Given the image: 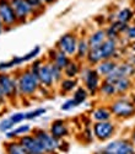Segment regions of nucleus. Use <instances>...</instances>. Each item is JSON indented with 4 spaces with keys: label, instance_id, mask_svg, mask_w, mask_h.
Listing matches in <instances>:
<instances>
[{
    "label": "nucleus",
    "instance_id": "7",
    "mask_svg": "<svg viewBox=\"0 0 135 154\" xmlns=\"http://www.w3.org/2000/svg\"><path fill=\"white\" fill-rule=\"evenodd\" d=\"M79 38L76 33L74 32H66L63 36H60L58 40L55 47L60 51H63L64 53L70 56L71 58L75 57L76 54V49H78V43H79Z\"/></svg>",
    "mask_w": 135,
    "mask_h": 154
},
{
    "label": "nucleus",
    "instance_id": "3",
    "mask_svg": "<svg viewBox=\"0 0 135 154\" xmlns=\"http://www.w3.org/2000/svg\"><path fill=\"white\" fill-rule=\"evenodd\" d=\"M80 79L84 83V86L87 89L90 95L95 96L98 90H100V85L102 83V76L97 72L96 67H84L80 72Z\"/></svg>",
    "mask_w": 135,
    "mask_h": 154
},
{
    "label": "nucleus",
    "instance_id": "37",
    "mask_svg": "<svg viewBox=\"0 0 135 154\" xmlns=\"http://www.w3.org/2000/svg\"><path fill=\"white\" fill-rule=\"evenodd\" d=\"M9 117L15 122V125H20L26 121V112H14V113H11Z\"/></svg>",
    "mask_w": 135,
    "mask_h": 154
},
{
    "label": "nucleus",
    "instance_id": "11",
    "mask_svg": "<svg viewBox=\"0 0 135 154\" xmlns=\"http://www.w3.org/2000/svg\"><path fill=\"white\" fill-rule=\"evenodd\" d=\"M134 75H135V67L130 62L125 60V62L118 63V66L116 67V69L103 79L109 82V83H112V84H114L119 78H123V76H130L131 78V76H134Z\"/></svg>",
    "mask_w": 135,
    "mask_h": 154
},
{
    "label": "nucleus",
    "instance_id": "2",
    "mask_svg": "<svg viewBox=\"0 0 135 154\" xmlns=\"http://www.w3.org/2000/svg\"><path fill=\"white\" fill-rule=\"evenodd\" d=\"M0 89L3 90L9 102H16L17 100H21L19 94L16 74L0 72Z\"/></svg>",
    "mask_w": 135,
    "mask_h": 154
},
{
    "label": "nucleus",
    "instance_id": "41",
    "mask_svg": "<svg viewBox=\"0 0 135 154\" xmlns=\"http://www.w3.org/2000/svg\"><path fill=\"white\" fill-rule=\"evenodd\" d=\"M7 99H6V96L4 95V93H3V90H1V89H0V105H1V106H6V104H7Z\"/></svg>",
    "mask_w": 135,
    "mask_h": 154
},
{
    "label": "nucleus",
    "instance_id": "30",
    "mask_svg": "<svg viewBox=\"0 0 135 154\" xmlns=\"http://www.w3.org/2000/svg\"><path fill=\"white\" fill-rule=\"evenodd\" d=\"M89 96H90V93L85 86H78L75 89V91L72 93V99L76 101L78 106L82 105L84 102L89 99Z\"/></svg>",
    "mask_w": 135,
    "mask_h": 154
},
{
    "label": "nucleus",
    "instance_id": "44",
    "mask_svg": "<svg viewBox=\"0 0 135 154\" xmlns=\"http://www.w3.org/2000/svg\"><path fill=\"white\" fill-rule=\"evenodd\" d=\"M42 2L44 3V5L47 6V5H52V4H54L57 0H42Z\"/></svg>",
    "mask_w": 135,
    "mask_h": 154
},
{
    "label": "nucleus",
    "instance_id": "23",
    "mask_svg": "<svg viewBox=\"0 0 135 154\" xmlns=\"http://www.w3.org/2000/svg\"><path fill=\"white\" fill-rule=\"evenodd\" d=\"M23 63H26V62H25L23 56H15V57H12L9 60L0 62V72H9L11 69L22 66Z\"/></svg>",
    "mask_w": 135,
    "mask_h": 154
},
{
    "label": "nucleus",
    "instance_id": "31",
    "mask_svg": "<svg viewBox=\"0 0 135 154\" xmlns=\"http://www.w3.org/2000/svg\"><path fill=\"white\" fill-rule=\"evenodd\" d=\"M134 16H135V14H134L133 9H130V8H123V9H120L116 14V20L122 21V22H125V23H129L134 19Z\"/></svg>",
    "mask_w": 135,
    "mask_h": 154
},
{
    "label": "nucleus",
    "instance_id": "13",
    "mask_svg": "<svg viewBox=\"0 0 135 154\" xmlns=\"http://www.w3.org/2000/svg\"><path fill=\"white\" fill-rule=\"evenodd\" d=\"M70 59H71L70 56H68L66 53H64L63 51L58 49L57 47L49 49L48 53H47V60L53 63V64H55V66H58L61 69H64L66 67V64L70 62Z\"/></svg>",
    "mask_w": 135,
    "mask_h": 154
},
{
    "label": "nucleus",
    "instance_id": "24",
    "mask_svg": "<svg viewBox=\"0 0 135 154\" xmlns=\"http://www.w3.org/2000/svg\"><path fill=\"white\" fill-rule=\"evenodd\" d=\"M4 149L7 154H27L26 149L19 139H10L4 144Z\"/></svg>",
    "mask_w": 135,
    "mask_h": 154
},
{
    "label": "nucleus",
    "instance_id": "25",
    "mask_svg": "<svg viewBox=\"0 0 135 154\" xmlns=\"http://www.w3.org/2000/svg\"><path fill=\"white\" fill-rule=\"evenodd\" d=\"M112 111L110 107L107 106H98L92 111V120L93 121H108L112 119Z\"/></svg>",
    "mask_w": 135,
    "mask_h": 154
},
{
    "label": "nucleus",
    "instance_id": "17",
    "mask_svg": "<svg viewBox=\"0 0 135 154\" xmlns=\"http://www.w3.org/2000/svg\"><path fill=\"white\" fill-rule=\"evenodd\" d=\"M100 48L103 59H113L116 53L118 52V41L112 40V38H107Z\"/></svg>",
    "mask_w": 135,
    "mask_h": 154
},
{
    "label": "nucleus",
    "instance_id": "4",
    "mask_svg": "<svg viewBox=\"0 0 135 154\" xmlns=\"http://www.w3.org/2000/svg\"><path fill=\"white\" fill-rule=\"evenodd\" d=\"M114 117L119 120H127L135 115V104L127 97H118L109 105Z\"/></svg>",
    "mask_w": 135,
    "mask_h": 154
},
{
    "label": "nucleus",
    "instance_id": "27",
    "mask_svg": "<svg viewBox=\"0 0 135 154\" xmlns=\"http://www.w3.org/2000/svg\"><path fill=\"white\" fill-rule=\"evenodd\" d=\"M114 85H116V89H117V94L118 95H124L131 89L133 80H131L130 76H123V78H119L114 83Z\"/></svg>",
    "mask_w": 135,
    "mask_h": 154
},
{
    "label": "nucleus",
    "instance_id": "19",
    "mask_svg": "<svg viewBox=\"0 0 135 154\" xmlns=\"http://www.w3.org/2000/svg\"><path fill=\"white\" fill-rule=\"evenodd\" d=\"M117 66H118V62L116 59H103L96 66V69L102 78H106V76H108L116 69Z\"/></svg>",
    "mask_w": 135,
    "mask_h": 154
},
{
    "label": "nucleus",
    "instance_id": "45",
    "mask_svg": "<svg viewBox=\"0 0 135 154\" xmlns=\"http://www.w3.org/2000/svg\"><path fill=\"white\" fill-rule=\"evenodd\" d=\"M129 48L131 49L133 53H135V41H131V42L129 43Z\"/></svg>",
    "mask_w": 135,
    "mask_h": 154
},
{
    "label": "nucleus",
    "instance_id": "10",
    "mask_svg": "<svg viewBox=\"0 0 135 154\" xmlns=\"http://www.w3.org/2000/svg\"><path fill=\"white\" fill-rule=\"evenodd\" d=\"M10 4L14 8V11L19 20V25L27 23L30 20L34 19V12L27 3V0H10Z\"/></svg>",
    "mask_w": 135,
    "mask_h": 154
},
{
    "label": "nucleus",
    "instance_id": "43",
    "mask_svg": "<svg viewBox=\"0 0 135 154\" xmlns=\"http://www.w3.org/2000/svg\"><path fill=\"white\" fill-rule=\"evenodd\" d=\"M6 31V29H5V25H4V22L0 20V35H1L3 32H5Z\"/></svg>",
    "mask_w": 135,
    "mask_h": 154
},
{
    "label": "nucleus",
    "instance_id": "22",
    "mask_svg": "<svg viewBox=\"0 0 135 154\" xmlns=\"http://www.w3.org/2000/svg\"><path fill=\"white\" fill-rule=\"evenodd\" d=\"M58 85H59L60 93L65 95V94L75 91V89L79 86V80L76 78H66V76H64L63 80H61Z\"/></svg>",
    "mask_w": 135,
    "mask_h": 154
},
{
    "label": "nucleus",
    "instance_id": "35",
    "mask_svg": "<svg viewBox=\"0 0 135 154\" xmlns=\"http://www.w3.org/2000/svg\"><path fill=\"white\" fill-rule=\"evenodd\" d=\"M40 54H41V47H40V46H36V47H33L31 51H28L27 53H25V54H23L25 62H26V63L32 62L33 59H36Z\"/></svg>",
    "mask_w": 135,
    "mask_h": 154
},
{
    "label": "nucleus",
    "instance_id": "32",
    "mask_svg": "<svg viewBox=\"0 0 135 154\" xmlns=\"http://www.w3.org/2000/svg\"><path fill=\"white\" fill-rule=\"evenodd\" d=\"M27 3L30 4V6L32 8V10L34 12V19L37 16H40L44 11L45 5H44V3L42 2V0H27Z\"/></svg>",
    "mask_w": 135,
    "mask_h": 154
},
{
    "label": "nucleus",
    "instance_id": "42",
    "mask_svg": "<svg viewBox=\"0 0 135 154\" xmlns=\"http://www.w3.org/2000/svg\"><path fill=\"white\" fill-rule=\"evenodd\" d=\"M128 62H130L131 64H133V66L135 67V53H131L129 57H128V59H127Z\"/></svg>",
    "mask_w": 135,
    "mask_h": 154
},
{
    "label": "nucleus",
    "instance_id": "16",
    "mask_svg": "<svg viewBox=\"0 0 135 154\" xmlns=\"http://www.w3.org/2000/svg\"><path fill=\"white\" fill-rule=\"evenodd\" d=\"M49 132H51L57 139H65L69 136V127L68 123L64 120H55L51 123L49 127Z\"/></svg>",
    "mask_w": 135,
    "mask_h": 154
},
{
    "label": "nucleus",
    "instance_id": "5",
    "mask_svg": "<svg viewBox=\"0 0 135 154\" xmlns=\"http://www.w3.org/2000/svg\"><path fill=\"white\" fill-rule=\"evenodd\" d=\"M32 133L40 140L44 153H54L59 149L60 140L57 139L49 131H45L43 128H34L32 130Z\"/></svg>",
    "mask_w": 135,
    "mask_h": 154
},
{
    "label": "nucleus",
    "instance_id": "34",
    "mask_svg": "<svg viewBox=\"0 0 135 154\" xmlns=\"http://www.w3.org/2000/svg\"><path fill=\"white\" fill-rule=\"evenodd\" d=\"M51 69H52V75H53V79H54V84L58 85L64 78V72H63L61 68H59L58 66H55V64H53V63H51Z\"/></svg>",
    "mask_w": 135,
    "mask_h": 154
},
{
    "label": "nucleus",
    "instance_id": "39",
    "mask_svg": "<svg viewBox=\"0 0 135 154\" xmlns=\"http://www.w3.org/2000/svg\"><path fill=\"white\" fill-rule=\"evenodd\" d=\"M75 107H78V104H76V101L74 100L72 97L71 99H68L66 101H64L63 104H61V106H60V109L63 110V111H70V110L75 109Z\"/></svg>",
    "mask_w": 135,
    "mask_h": 154
},
{
    "label": "nucleus",
    "instance_id": "14",
    "mask_svg": "<svg viewBox=\"0 0 135 154\" xmlns=\"http://www.w3.org/2000/svg\"><path fill=\"white\" fill-rule=\"evenodd\" d=\"M129 26V23L122 22V21H112L109 23V26L106 29V33H107V38H112V40H119L122 36H124L127 29Z\"/></svg>",
    "mask_w": 135,
    "mask_h": 154
},
{
    "label": "nucleus",
    "instance_id": "38",
    "mask_svg": "<svg viewBox=\"0 0 135 154\" xmlns=\"http://www.w3.org/2000/svg\"><path fill=\"white\" fill-rule=\"evenodd\" d=\"M44 63V60L43 59H33L31 63H30V66H28V68H30V70L31 72H33L34 74H38V72H40V69H41V67H42V64Z\"/></svg>",
    "mask_w": 135,
    "mask_h": 154
},
{
    "label": "nucleus",
    "instance_id": "18",
    "mask_svg": "<svg viewBox=\"0 0 135 154\" xmlns=\"http://www.w3.org/2000/svg\"><path fill=\"white\" fill-rule=\"evenodd\" d=\"M32 132V127L28 125V123H20V125H16L12 130L7 131L5 133V137L7 140L10 139H19L20 137L27 134V133H31Z\"/></svg>",
    "mask_w": 135,
    "mask_h": 154
},
{
    "label": "nucleus",
    "instance_id": "29",
    "mask_svg": "<svg viewBox=\"0 0 135 154\" xmlns=\"http://www.w3.org/2000/svg\"><path fill=\"white\" fill-rule=\"evenodd\" d=\"M85 60H86V63H87V66L96 67L101 60H103L102 53H101V48L100 47H98V48H91Z\"/></svg>",
    "mask_w": 135,
    "mask_h": 154
},
{
    "label": "nucleus",
    "instance_id": "1",
    "mask_svg": "<svg viewBox=\"0 0 135 154\" xmlns=\"http://www.w3.org/2000/svg\"><path fill=\"white\" fill-rule=\"evenodd\" d=\"M16 74L17 78V86H19V94L21 100H28L34 97L38 94L41 89V83L38 79V75L30 70V68H25Z\"/></svg>",
    "mask_w": 135,
    "mask_h": 154
},
{
    "label": "nucleus",
    "instance_id": "12",
    "mask_svg": "<svg viewBox=\"0 0 135 154\" xmlns=\"http://www.w3.org/2000/svg\"><path fill=\"white\" fill-rule=\"evenodd\" d=\"M19 140L25 147L27 154H43L44 153V150H43V148L40 143V140L36 138V136L32 132L20 137Z\"/></svg>",
    "mask_w": 135,
    "mask_h": 154
},
{
    "label": "nucleus",
    "instance_id": "8",
    "mask_svg": "<svg viewBox=\"0 0 135 154\" xmlns=\"http://www.w3.org/2000/svg\"><path fill=\"white\" fill-rule=\"evenodd\" d=\"M104 154H134L135 146L133 144L131 139H116L109 142L103 152Z\"/></svg>",
    "mask_w": 135,
    "mask_h": 154
},
{
    "label": "nucleus",
    "instance_id": "9",
    "mask_svg": "<svg viewBox=\"0 0 135 154\" xmlns=\"http://www.w3.org/2000/svg\"><path fill=\"white\" fill-rule=\"evenodd\" d=\"M0 20L4 22L6 31L19 25L17 16L14 11V8L10 4V0H0Z\"/></svg>",
    "mask_w": 135,
    "mask_h": 154
},
{
    "label": "nucleus",
    "instance_id": "15",
    "mask_svg": "<svg viewBox=\"0 0 135 154\" xmlns=\"http://www.w3.org/2000/svg\"><path fill=\"white\" fill-rule=\"evenodd\" d=\"M37 75H38V79H40V83H41L42 86L51 89V88H53L55 85L53 75H52L51 62L44 60V63L42 64V67H41V69H40V72H38Z\"/></svg>",
    "mask_w": 135,
    "mask_h": 154
},
{
    "label": "nucleus",
    "instance_id": "36",
    "mask_svg": "<svg viewBox=\"0 0 135 154\" xmlns=\"http://www.w3.org/2000/svg\"><path fill=\"white\" fill-rule=\"evenodd\" d=\"M16 125L15 122L12 121L10 117H6V119H3L1 121H0V132L1 133H6L7 131L12 130Z\"/></svg>",
    "mask_w": 135,
    "mask_h": 154
},
{
    "label": "nucleus",
    "instance_id": "26",
    "mask_svg": "<svg viewBox=\"0 0 135 154\" xmlns=\"http://www.w3.org/2000/svg\"><path fill=\"white\" fill-rule=\"evenodd\" d=\"M90 43H89V40L87 38H84V37H80L79 38V43H78V49H76V54H75V58L79 59V60H85L86 57H87L89 52H90Z\"/></svg>",
    "mask_w": 135,
    "mask_h": 154
},
{
    "label": "nucleus",
    "instance_id": "6",
    "mask_svg": "<svg viewBox=\"0 0 135 154\" xmlns=\"http://www.w3.org/2000/svg\"><path fill=\"white\" fill-rule=\"evenodd\" d=\"M92 131L95 138L100 142H106L109 140L116 133V125L110 120L108 121H95L92 125Z\"/></svg>",
    "mask_w": 135,
    "mask_h": 154
},
{
    "label": "nucleus",
    "instance_id": "46",
    "mask_svg": "<svg viewBox=\"0 0 135 154\" xmlns=\"http://www.w3.org/2000/svg\"><path fill=\"white\" fill-rule=\"evenodd\" d=\"M131 142H133V144L135 146V128H134V130H133V133H131Z\"/></svg>",
    "mask_w": 135,
    "mask_h": 154
},
{
    "label": "nucleus",
    "instance_id": "33",
    "mask_svg": "<svg viewBox=\"0 0 135 154\" xmlns=\"http://www.w3.org/2000/svg\"><path fill=\"white\" fill-rule=\"evenodd\" d=\"M45 112H47L45 107H37V109H33L31 111H27L26 112V121H33L36 119L43 116V115H45Z\"/></svg>",
    "mask_w": 135,
    "mask_h": 154
},
{
    "label": "nucleus",
    "instance_id": "21",
    "mask_svg": "<svg viewBox=\"0 0 135 154\" xmlns=\"http://www.w3.org/2000/svg\"><path fill=\"white\" fill-rule=\"evenodd\" d=\"M81 64L79 59H70V62L66 64V67L63 69L64 72V76L66 78H78L81 72Z\"/></svg>",
    "mask_w": 135,
    "mask_h": 154
},
{
    "label": "nucleus",
    "instance_id": "28",
    "mask_svg": "<svg viewBox=\"0 0 135 154\" xmlns=\"http://www.w3.org/2000/svg\"><path fill=\"white\" fill-rule=\"evenodd\" d=\"M98 93H100L102 96L104 97H114L117 96V89H116V85L109 83L107 80H102L101 85H100V90H98Z\"/></svg>",
    "mask_w": 135,
    "mask_h": 154
},
{
    "label": "nucleus",
    "instance_id": "20",
    "mask_svg": "<svg viewBox=\"0 0 135 154\" xmlns=\"http://www.w3.org/2000/svg\"><path fill=\"white\" fill-rule=\"evenodd\" d=\"M89 43L91 48H98L101 47L102 43L107 40V33H106V29H98L96 31H93L92 33H90V36L87 37Z\"/></svg>",
    "mask_w": 135,
    "mask_h": 154
},
{
    "label": "nucleus",
    "instance_id": "40",
    "mask_svg": "<svg viewBox=\"0 0 135 154\" xmlns=\"http://www.w3.org/2000/svg\"><path fill=\"white\" fill-rule=\"evenodd\" d=\"M124 36H125V38L129 42L135 41V25H129L125 33H124Z\"/></svg>",
    "mask_w": 135,
    "mask_h": 154
},
{
    "label": "nucleus",
    "instance_id": "47",
    "mask_svg": "<svg viewBox=\"0 0 135 154\" xmlns=\"http://www.w3.org/2000/svg\"><path fill=\"white\" fill-rule=\"evenodd\" d=\"M134 14H135V8H134Z\"/></svg>",
    "mask_w": 135,
    "mask_h": 154
}]
</instances>
